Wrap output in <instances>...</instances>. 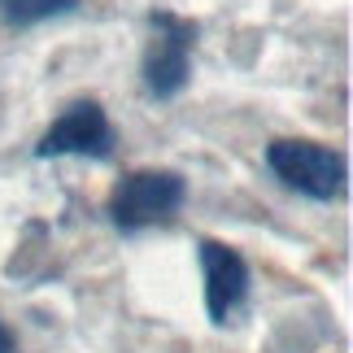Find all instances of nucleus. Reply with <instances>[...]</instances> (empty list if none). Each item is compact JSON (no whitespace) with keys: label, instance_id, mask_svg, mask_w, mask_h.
I'll use <instances>...</instances> for the list:
<instances>
[{"label":"nucleus","instance_id":"1","mask_svg":"<svg viewBox=\"0 0 353 353\" xmlns=\"http://www.w3.org/2000/svg\"><path fill=\"white\" fill-rule=\"evenodd\" d=\"M270 170L279 174L292 192L314 196V201H336L345 192V157L327 144L314 140H275L266 148Z\"/></svg>","mask_w":353,"mask_h":353},{"label":"nucleus","instance_id":"2","mask_svg":"<svg viewBox=\"0 0 353 353\" xmlns=\"http://www.w3.org/2000/svg\"><path fill=\"white\" fill-rule=\"evenodd\" d=\"M183 196L188 188L174 170H135L114 188L110 214L122 232H140V227H153V223H170L179 214Z\"/></svg>","mask_w":353,"mask_h":353},{"label":"nucleus","instance_id":"3","mask_svg":"<svg viewBox=\"0 0 353 353\" xmlns=\"http://www.w3.org/2000/svg\"><path fill=\"white\" fill-rule=\"evenodd\" d=\"M65 153H83V157H110L114 153V127L97 101H79L70 105L39 140V157H65Z\"/></svg>","mask_w":353,"mask_h":353},{"label":"nucleus","instance_id":"4","mask_svg":"<svg viewBox=\"0 0 353 353\" xmlns=\"http://www.w3.org/2000/svg\"><path fill=\"white\" fill-rule=\"evenodd\" d=\"M161 35L153 39L144 57V83L153 97H174L188 83V48H192V26L174 22V18H157Z\"/></svg>","mask_w":353,"mask_h":353},{"label":"nucleus","instance_id":"5","mask_svg":"<svg viewBox=\"0 0 353 353\" xmlns=\"http://www.w3.org/2000/svg\"><path fill=\"white\" fill-rule=\"evenodd\" d=\"M201 270H205V305L210 319H227L249 292V266L236 249H227L219 240L201 244Z\"/></svg>","mask_w":353,"mask_h":353},{"label":"nucleus","instance_id":"6","mask_svg":"<svg viewBox=\"0 0 353 353\" xmlns=\"http://www.w3.org/2000/svg\"><path fill=\"white\" fill-rule=\"evenodd\" d=\"M79 0H0V13H5L9 22L18 26H35L44 18H61V13H70Z\"/></svg>","mask_w":353,"mask_h":353},{"label":"nucleus","instance_id":"7","mask_svg":"<svg viewBox=\"0 0 353 353\" xmlns=\"http://www.w3.org/2000/svg\"><path fill=\"white\" fill-rule=\"evenodd\" d=\"M0 353H13V336H9L5 323H0Z\"/></svg>","mask_w":353,"mask_h":353}]
</instances>
